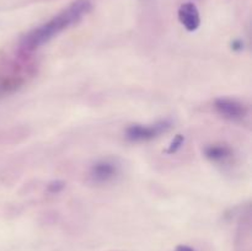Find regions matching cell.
<instances>
[{
  "label": "cell",
  "instance_id": "10",
  "mask_svg": "<svg viewBox=\"0 0 252 251\" xmlns=\"http://www.w3.org/2000/svg\"><path fill=\"white\" fill-rule=\"evenodd\" d=\"M244 46H245V44H244L243 39H234V41L231 42V49L235 52L243 51Z\"/></svg>",
  "mask_w": 252,
  "mask_h": 251
},
{
  "label": "cell",
  "instance_id": "9",
  "mask_svg": "<svg viewBox=\"0 0 252 251\" xmlns=\"http://www.w3.org/2000/svg\"><path fill=\"white\" fill-rule=\"evenodd\" d=\"M64 187H65V184L63 181L56 180V181H52L48 184V191L51 193H59L61 191H63Z\"/></svg>",
  "mask_w": 252,
  "mask_h": 251
},
{
  "label": "cell",
  "instance_id": "3",
  "mask_svg": "<svg viewBox=\"0 0 252 251\" xmlns=\"http://www.w3.org/2000/svg\"><path fill=\"white\" fill-rule=\"evenodd\" d=\"M172 128L171 120H161L150 125L134 123L126 128L125 137L130 143H147L159 138Z\"/></svg>",
  "mask_w": 252,
  "mask_h": 251
},
{
  "label": "cell",
  "instance_id": "4",
  "mask_svg": "<svg viewBox=\"0 0 252 251\" xmlns=\"http://www.w3.org/2000/svg\"><path fill=\"white\" fill-rule=\"evenodd\" d=\"M213 107L220 117L230 122H243L245 118H248L250 112L249 106L245 102L234 97L216 98Z\"/></svg>",
  "mask_w": 252,
  "mask_h": 251
},
{
  "label": "cell",
  "instance_id": "7",
  "mask_svg": "<svg viewBox=\"0 0 252 251\" xmlns=\"http://www.w3.org/2000/svg\"><path fill=\"white\" fill-rule=\"evenodd\" d=\"M203 154L209 161L216 162V164H225L229 160L233 159L234 150L230 145L225 143H213L204 148Z\"/></svg>",
  "mask_w": 252,
  "mask_h": 251
},
{
  "label": "cell",
  "instance_id": "2",
  "mask_svg": "<svg viewBox=\"0 0 252 251\" xmlns=\"http://www.w3.org/2000/svg\"><path fill=\"white\" fill-rule=\"evenodd\" d=\"M37 64L31 54L17 52L14 58L0 61V98L21 90L33 78Z\"/></svg>",
  "mask_w": 252,
  "mask_h": 251
},
{
  "label": "cell",
  "instance_id": "11",
  "mask_svg": "<svg viewBox=\"0 0 252 251\" xmlns=\"http://www.w3.org/2000/svg\"><path fill=\"white\" fill-rule=\"evenodd\" d=\"M175 251H194V249L191 248V246H189V245H180V246H177L176 250Z\"/></svg>",
  "mask_w": 252,
  "mask_h": 251
},
{
  "label": "cell",
  "instance_id": "6",
  "mask_svg": "<svg viewBox=\"0 0 252 251\" xmlns=\"http://www.w3.org/2000/svg\"><path fill=\"white\" fill-rule=\"evenodd\" d=\"M180 22L182 26L189 32L196 31L201 25V16L199 11L193 2H185L180 6L179 12H177Z\"/></svg>",
  "mask_w": 252,
  "mask_h": 251
},
{
  "label": "cell",
  "instance_id": "1",
  "mask_svg": "<svg viewBox=\"0 0 252 251\" xmlns=\"http://www.w3.org/2000/svg\"><path fill=\"white\" fill-rule=\"evenodd\" d=\"M90 10L91 2L89 0H76L71 2L68 7L62 10L51 20L24 34L20 39L19 52L32 54L34 51L41 48L43 44L48 43L51 39L58 36L59 33L81 21L90 12Z\"/></svg>",
  "mask_w": 252,
  "mask_h": 251
},
{
  "label": "cell",
  "instance_id": "5",
  "mask_svg": "<svg viewBox=\"0 0 252 251\" xmlns=\"http://www.w3.org/2000/svg\"><path fill=\"white\" fill-rule=\"evenodd\" d=\"M121 166L117 160L106 157V159H100L94 162L89 171V177L91 182L96 185H106L115 181L116 177L120 175Z\"/></svg>",
  "mask_w": 252,
  "mask_h": 251
},
{
  "label": "cell",
  "instance_id": "8",
  "mask_svg": "<svg viewBox=\"0 0 252 251\" xmlns=\"http://www.w3.org/2000/svg\"><path fill=\"white\" fill-rule=\"evenodd\" d=\"M185 143V137L182 134H177L176 137L174 138V139L171 140V143H170L169 148H167L165 152H166V154H175V153L179 152L180 149H181V147L184 145Z\"/></svg>",
  "mask_w": 252,
  "mask_h": 251
}]
</instances>
